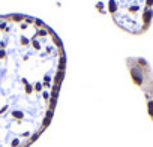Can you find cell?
<instances>
[{
    "instance_id": "1",
    "label": "cell",
    "mask_w": 153,
    "mask_h": 147,
    "mask_svg": "<svg viewBox=\"0 0 153 147\" xmlns=\"http://www.w3.org/2000/svg\"><path fill=\"white\" fill-rule=\"evenodd\" d=\"M59 35L39 18L0 15V147H29L48 128L65 78Z\"/></svg>"
},
{
    "instance_id": "2",
    "label": "cell",
    "mask_w": 153,
    "mask_h": 147,
    "mask_svg": "<svg viewBox=\"0 0 153 147\" xmlns=\"http://www.w3.org/2000/svg\"><path fill=\"white\" fill-rule=\"evenodd\" d=\"M108 14L122 30L143 35L152 24L153 0H110Z\"/></svg>"
},
{
    "instance_id": "3",
    "label": "cell",
    "mask_w": 153,
    "mask_h": 147,
    "mask_svg": "<svg viewBox=\"0 0 153 147\" xmlns=\"http://www.w3.org/2000/svg\"><path fill=\"white\" fill-rule=\"evenodd\" d=\"M132 81L143 90L147 101V111L153 120V72L147 60L141 57H129L126 60Z\"/></svg>"
}]
</instances>
